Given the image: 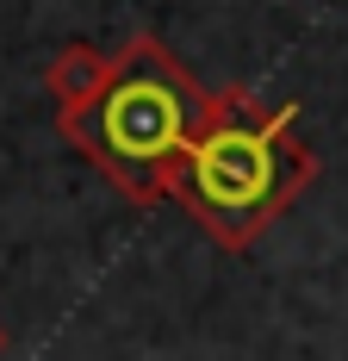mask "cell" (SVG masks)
<instances>
[{
  "mask_svg": "<svg viewBox=\"0 0 348 361\" xmlns=\"http://www.w3.org/2000/svg\"><path fill=\"white\" fill-rule=\"evenodd\" d=\"M311 169L317 162L299 144L292 106H261L249 87H218L168 200L199 218L211 243L249 250L311 187Z\"/></svg>",
  "mask_w": 348,
  "mask_h": 361,
  "instance_id": "cell-1",
  "label": "cell"
},
{
  "mask_svg": "<svg viewBox=\"0 0 348 361\" xmlns=\"http://www.w3.org/2000/svg\"><path fill=\"white\" fill-rule=\"evenodd\" d=\"M206 112H211L206 87L156 37H131L112 56V75L100 94L81 112H63V131L125 200L149 206V200L174 193V175L199 137Z\"/></svg>",
  "mask_w": 348,
  "mask_h": 361,
  "instance_id": "cell-2",
  "label": "cell"
},
{
  "mask_svg": "<svg viewBox=\"0 0 348 361\" xmlns=\"http://www.w3.org/2000/svg\"><path fill=\"white\" fill-rule=\"evenodd\" d=\"M106 75H112V56L87 50V44H69V50H56V56H50L44 87H50L56 112H81V106H87V100L106 87Z\"/></svg>",
  "mask_w": 348,
  "mask_h": 361,
  "instance_id": "cell-3",
  "label": "cell"
},
{
  "mask_svg": "<svg viewBox=\"0 0 348 361\" xmlns=\"http://www.w3.org/2000/svg\"><path fill=\"white\" fill-rule=\"evenodd\" d=\"M0 355H6V330H0Z\"/></svg>",
  "mask_w": 348,
  "mask_h": 361,
  "instance_id": "cell-4",
  "label": "cell"
}]
</instances>
